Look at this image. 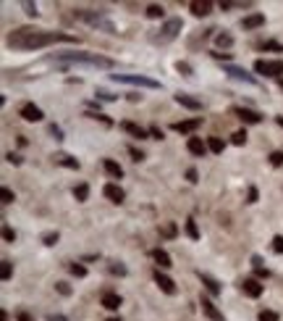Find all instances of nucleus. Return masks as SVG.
Segmentation results:
<instances>
[{"label":"nucleus","mask_w":283,"mask_h":321,"mask_svg":"<svg viewBox=\"0 0 283 321\" xmlns=\"http://www.w3.org/2000/svg\"><path fill=\"white\" fill-rule=\"evenodd\" d=\"M55 42H76V37L63 35V32H45V29H31V26H21L13 29L8 35V45L16 50H40L47 48V45Z\"/></svg>","instance_id":"1"},{"label":"nucleus","mask_w":283,"mask_h":321,"mask_svg":"<svg viewBox=\"0 0 283 321\" xmlns=\"http://www.w3.org/2000/svg\"><path fill=\"white\" fill-rule=\"evenodd\" d=\"M58 61L63 64H82V66H92V69H113L116 64L105 55H97V53H63Z\"/></svg>","instance_id":"2"},{"label":"nucleus","mask_w":283,"mask_h":321,"mask_svg":"<svg viewBox=\"0 0 283 321\" xmlns=\"http://www.w3.org/2000/svg\"><path fill=\"white\" fill-rule=\"evenodd\" d=\"M74 16L76 19H82V21H87L89 26H97V29H102V32H116V26H113V21H108L100 11H74Z\"/></svg>","instance_id":"3"},{"label":"nucleus","mask_w":283,"mask_h":321,"mask_svg":"<svg viewBox=\"0 0 283 321\" xmlns=\"http://www.w3.org/2000/svg\"><path fill=\"white\" fill-rule=\"evenodd\" d=\"M181 26H184V21L181 19H168L163 26H160V32L157 35H152V42H170V40H176L179 37V32H181Z\"/></svg>","instance_id":"4"},{"label":"nucleus","mask_w":283,"mask_h":321,"mask_svg":"<svg viewBox=\"0 0 283 321\" xmlns=\"http://www.w3.org/2000/svg\"><path fill=\"white\" fill-rule=\"evenodd\" d=\"M113 82H126V84H136V87L160 90V82H157V79H150V76H139V74H113Z\"/></svg>","instance_id":"5"},{"label":"nucleus","mask_w":283,"mask_h":321,"mask_svg":"<svg viewBox=\"0 0 283 321\" xmlns=\"http://www.w3.org/2000/svg\"><path fill=\"white\" fill-rule=\"evenodd\" d=\"M255 71L257 74H265V76H280L283 74V61L278 58V61H265V58H260V61H255Z\"/></svg>","instance_id":"6"},{"label":"nucleus","mask_w":283,"mask_h":321,"mask_svg":"<svg viewBox=\"0 0 283 321\" xmlns=\"http://www.w3.org/2000/svg\"><path fill=\"white\" fill-rule=\"evenodd\" d=\"M199 305H202V313L207 316L210 321H226L223 311H220V308H218V305H215L210 298H204V295H202V298H199Z\"/></svg>","instance_id":"7"},{"label":"nucleus","mask_w":283,"mask_h":321,"mask_svg":"<svg viewBox=\"0 0 283 321\" xmlns=\"http://www.w3.org/2000/svg\"><path fill=\"white\" fill-rule=\"evenodd\" d=\"M152 277H155V284L160 287L165 295H176V282H173V279L168 277V274H163L160 269H155V274H152Z\"/></svg>","instance_id":"8"},{"label":"nucleus","mask_w":283,"mask_h":321,"mask_svg":"<svg viewBox=\"0 0 283 321\" xmlns=\"http://www.w3.org/2000/svg\"><path fill=\"white\" fill-rule=\"evenodd\" d=\"M202 127V116H197V119H189V121H176L173 124V129H176L179 134H189V137H194V132Z\"/></svg>","instance_id":"9"},{"label":"nucleus","mask_w":283,"mask_h":321,"mask_svg":"<svg viewBox=\"0 0 283 321\" xmlns=\"http://www.w3.org/2000/svg\"><path fill=\"white\" fill-rule=\"evenodd\" d=\"M19 116H21L24 121H42V119H45L42 108H40V105H34V103H24L21 108H19Z\"/></svg>","instance_id":"10"},{"label":"nucleus","mask_w":283,"mask_h":321,"mask_svg":"<svg viewBox=\"0 0 283 321\" xmlns=\"http://www.w3.org/2000/svg\"><path fill=\"white\" fill-rule=\"evenodd\" d=\"M239 287H241V293H244L246 298H260V295H262V289H265V284H260V279H252V277L244 279Z\"/></svg>","instance_id":"11"},{"label":"nucleus","mask_w":283,"mask_h":321,"mask_svg":"<svg viewBox=\"0 0 283 321\" xmlns=\"http://www.w3.org/2000/svg\"><path fill=\"white\" fill-rule=\"evenodd\" d=\"M121 295L118 293H110V289H105V293L100 295V305H102V308H108V311H118L121 308Z\"/></svg>","instance_id":"12"},{"label":"nucleus","mask_w":283,"mask_h":321,"mask_svg":"<svg viewBox=\"0 0 283 321\" xmlns=\"http://www.w3.org/2000/svg\"><path fill=\"white\" fill-rule=\"evenodd\" d=\"M102 195L108 197L110 203H123V197H126L123 187H118L116 182H110V185H105V187H102Z\"/></svg>","instance_id":"13"},{"label":"nucleus","mask_w":283,"mask_h":321,"mask_svg":"<svg viewBox=\"0 0 283 321\" xmlns=\"http://www.w3.org/2000/svg\"><path fill=\"white\" fill-rule=\"evenodd\" d=\"M121 129L126 134L136 137V140H147V137H150V129H142L139 124H134V121H121Z\"/></svg>","instance_id":"14"},{"label":"nucleus","mask_w":283,"mask_h":321,"mask_svg":"<svg viewBox=\"0 0 283 321\" xmlns=\"http://www.w3.org/2000/svg\"><path fill=\"white\" fill-rule=\"evenodd\" d=\"M231 113H233V116H239L241 121H246V124H260V121H262V116H260L257 111H249V108H239V105H236V108H231Z\"/></svg>","instance_id":"15"},{"label":"nucleus","mask_w":283,"mask_h":321,"mask_svg":"<svg viewBox=\"0 0 283 321\" xmlns=\"http://www.w3.org/2000/svg\"><path fill=\"white\" fill-rule=\"evenodd\" d=\"M197 277L202 279L204 289H207L210 295H220V289H223V287H220V282H218L215 277H210V274H204V271H197Z\"/></svg>","instance_id":"16"},{"label":"nucleus","mask_w":283,"mask_h":321,"mask_svg":"<svg viewBox=\"0 0 283 321\" xmlns=\"http://www.w3.org/2000/svg\"><path fill=\"white\" fill-rule=\"evenodd\" d=\"M223 71L228 74V76H233V79H241V82H246V84H255L257 79H255V76H252V74H246L244 69H239V66H223Z\"/></svg>","instance_id":"17"},{"label":"nucleus","mask_w":283,"mask_h":321,"mask_svg":"<svg viewBox=\"0 0 283 321\" xmlns=\"http://www.w3.org/2000/svg\"><path fill=\"white\" fill-rule=\"evenodd\" d=\"M173 100H176L179 105H184V108H189V111H199L202 108V103L197 98H192V95H186V93H176Z\"/></svg>","instance_id":"18"},{"label":"nucleus","mask_w":283,"mask_h":321,"mask_svg":"<svg viewBox=\"0 0 283 321\" xmlns=\"http://www.w3.org/2000/svg\"><path fill=\"white\" fill-rule=\"evenodd\" d=\"M186 150L192 153V156H197V158H202L204 153H207V142H202L199 137H189L186 140Z\"/></svg>","instance_id":"19"},{"label":"nucleus","mask_w":283,"mask_h":321,"mask_svg":"<svg viewBox=\"0 0 283 321\" xmlns=\"http://www.w3.org/2000/svg\"><path fill=\"white\" fill-rule=\"evenodd\" d=\"M189 8H192L194 16H207V13L213 11V3H210V0H192Z\"/></svg>","instance_id":"20"},{"label":"nucleus","mask_w":283,"mask_h":321,"mask_svg":"<svg viewBox=\"0 0 283 321\" xmlns=\"http://www.w3.org/2000/svg\"><path fill=\"white\" fill-rule=\"evenodd\" d=\"M152 261L157 264V269H170V266H173L170 255H168L163 248H155V250H152Z\"/></svg>","instance_id":"21"},{"label":"nucleus","mask_w":283,"mask_h":321,"mask_svg":"<svg viewBox=\"0 0 283 321\" xmlns=\"http://www.w3.org/2000/svg\"><path fill=\"white\" fill-rule=\"evenodd\" d=\"M53 161H55V163H60V166H66V169H71V171H79V166H82L76 158L66 156V153H58V156H53Z\"/></svg>","instance_id":"22"},{"label":"nucleus","mask_w":283,"mask_h":321,"mask_svg":"<svg viewBox=\"0 0 283 321\" xmlns=\"http://www.w3.org/2000/svg\"><path fill=\"white\" fill-rule=\"evenodd\" d=\"M102 169H105V174H108L110 179H121V177H123V169H121L116 161H110V158L102 161Z\"/></svg>","instance_id":"23"},{"label":"nucleus","mask_w":283,"mask_h":321,"mask_svg":"<svg viewBox=\"0 0 283 321\" xmlns=\"http://www.w3.org/2000/svg\"><path fill=\"white\" fill-rule=\"evenodd\" d=\"M241 26L244 29H260V26H265V16L262 13H249V16L241 21Z\"/></svg>","instance_id":"24"},{"label":"nucleus","mask_w":283,"mask_h":321,"mask_svg":"<svg viewBox=\"0 0 283 321\" xmlns=\"http://www.w3.org/2000/svg\"><path fill=\"white\" fill-rule=\"evenodd\" d=\"M160 235L165 237V240H173L179 235V226H176V221H165L163 226H160Z\"/></svg>","instance_id":"25"},{"label":"nucleus","mask_w":283,"mask_h":321,"mask_svg":"<svg viewBox=\"0 0 283 321\" xmlns=\"http://www.w3.org/2000/svg\"><path fill=\"white\" fill-rule=\"evenodd\" d=\"M74 197H76L79 203H84L87 197H89V185H84V182H82V185H76L74 187Z\"/></svg>","instance_id":"26"},{"label":"nucleus","mask_w":283,"mask_h":321,"mask_svg":"<svg viewBox=\"0 0 283 321\" xmlns=\"http://www.w3.org/2000/svg\"><path fill=\"white\" fill-rule=\"evenodd\" d=\"M207 150L210 153H223L226 150V142L220 140V137H210V140H207Z\"/></svg>","instance_id":"27"},{"label":"nucleus","mask_w":283,"mask_h":321,"mask_svg":"<svg viewBox=\"0 0 283 321\" xmlns=\"http://www.w3.org/2000/svg\"><path fill=\"white\" fill-rule=\"evenodd\" d=\"M163 16H165V8L163 6H157V3L147 6V19H163Z\"/></svg>","instance_id":"28"},{"label":"nucleus","mask_w":283,"mask_h":321,"mask_svg":"<svg viewBox=\"0 0 283 321\" xmlns=\"http://www.w3.org/2000/svg\"><path fill=\"white\" fill-rule=\"evenodd\" d=\"M11 277H13V266H11V261H0V279L8 282Z\"/></svg>","instance_id":"29"},{"label":"nucleus","mask_w":283,"mask_h":321,"mask_svg":"<svg viewBox=\"0 0 283 321\" xmlns=\"http://www.w3.org/2000/svg\"><path fill=\"white\" fill-rule=\"evenodd\" d=\"M186 235H189V240H199V229H197L194 219H186Z\"/></svg>","instance_id":"30"},{"label":"nucleus","mask_w":283,"mask_h":321,"mask_svg":"<svg viewBox=\"0 0 283 321\" xmlns=\"http://www.w3.org/2000/svg\"><path fill=\"white\" fill-rule=\"evenodd\" d=\"M215 42H218V48H231V45H233V37L220 32V35H215Z\"/></svg>","instance_id":"31"},{"label":"nucleus","mask_w":283,"mask_h":321,"mask_svg":"<svg viewBox=\"0 0 283 321\" xmlns=\"http://www.w3.org/2000/svg\"><path fill=\"white\" fill-rule=\"evenodd\" d=\"M58 240H60V235H58V232H45V235H42V242H45L47 248H53Z\"/></svg>","instance_id":"32"},{"label":"nucleus","mask_w":283,"mask_h":321,"mask_svg":"<svg viewBox=\"0 0 283 321\" xmlns=\"http://www.w3.org/2000/svg\"><path fill=\"white\" fill-rule=\"evenodd\" d=\"M176 71H179L181 76H192V74H194V69L189 66L186 61H179V64H176Z\"/></svg>","instance_id":"33"},{"label":"nucleus","mask_w":283,"mask_h":321,"mask_svg":"<svg viewBox=\"0 0 283 321\" xmlns=\"http://www.w3.org/2000/svg\"><path fill=\"white\" fill-rule=\"evenodd\" d=\"M231 142H233V145H244V142H246V132H244V129H239V132H233V137H231Z\"/></svg>","instance_id":"34"},{"label":"nucleus","mask_w":283,"mask_h":321,"mask_svg":"<svg viewBox=\"0 0 283 321\" xmlns=\"http://www.w3.org/2000/svg\"><path fill=\"white\" fill-rule=\"evenodd\" d=\"M68 269H71V274H74V277H79V279H82V277H87V269H84L82 264H71Z\"/></svg>","instance_id":"35"},{"label":"nucleus","mask_w":283,"mask_h":321,"mask_svg":"<svg viewBox=\"0 0 283 321\" xmlns=\"http://www.w3.org/2000/svg\"><path fill=\"white\" fill-rule=\"evenodd\" d=\"M273 250H275L278 255H283V235H275V237H273Z\"/></svg>","instance_id":"36"},{"label":"nucleus","mask_w":283,"mask_h":321,"mask_svg":"<svg viewBox=\"0 0 283 321\" xmlns=\"http://www.w3.org/2000/svg\"><path fill=\"white\" fill-rule=\"evenodd\" d=\"M257 200H260L257 187H249V190H246V203H257Z\"/></svg>","instance_id":"37"},{"label":"nucleus","mask_w":283,"mask_h":321,"mask_svg":"<svg viewBox=\"0 0 283 321\" xmlns=\"http://www.w3.org/2000/svg\"><path fill=\"white\" fill-rule=\"evenodd\" d=\"M270 163H273V166H283V150L270 153Z\"/></svg>","instance_id":"38"},{"label":"nucleus","mask_w":283,"mask_h":321,"mask_svg":"<svg viewBox=\"0 0 283 321\" xmlns=\"http://www.w3.org/2000/svg\"><path fill=\"white\" fill-rule=\"evenodd\" d=\"M129 156H131L134 161H145V153H142L139 148H134V145H129Z\"/></svg>","instance_id":"39"},{"label":"nucleus","mask_w":283,"mask_h":321,"mask_svg":"<svg viewBox=\"0 0 283 321\" xmlns=\"http://www.w3.org/2000/svg\"><path fill=\"white\" fill-rule=\"evenodd\" d=\"M260 321H278L275 311H260Z\"/></svg>","instance_id":"40"},{"label":"nucleus","mask_w":283,"mask_h":321,"mask_svg":"<svg viewBox=\"0 0 283 321\" xmlns=\"http://www.w3.org/2000/svg\"><path fill=\"white\" fill-rule=\"evenodd\" d=\"M110 274H118V277H126V266H123V264H110Z\"/></svg>","instance_id":"41"},{"label":"nucleus","mask_w":283,"mask_h":321,"mask_svg":"<svg viewBox=\"0 0 283 321\" xmlns=\"http://www.w3.org/2000/svg\"><path fill=\"white\" fill-rule=\"evenodd\" d=\"M150 137H152V140H163L165 132H163L160 127H150Z\"/></svg>","instance_id":"42"},{"label":"nucleus","mask_w":283,"mask_h":321,"mask_svg":"<svg viewBox=\"0 0 283 321\" xmlns=\"http://www.w3.org/2000/svg\"><path fill=\"white\" fill-rule=\"evenodd\" d=\"M3 240H6V242H13V240H16V232H13V229H11L8 224L3 226Z\"/></svg>","instance_id":"43"},{"label":"nucleus","mask_w":283,"mask_h":321,"mask_svg":"<svg viewBox=\"0 0 283 321\" xmlns=\"http://www.w3.org/2000/svg\"><path fill=\"white\" fill-rule=\"evenodd\" d=\"M0 197H3V203H13V200H16V197H13V192H11L8 187H3V190H0Z\"/></svg>","instance_id":"44"},{"label":"nucleus","mask_w":283,"mask_h":321,"mask_svg":"<svg viewBox=\"0 0 283 321\" xmlns=\"http://www.w3.org/2000/svg\"><path fill=\"white\" fill-rule=\"evenodd\" d=\"M260 48H262V50H278V53H280L283 45H280V42H265V45H260Z\"/></svg>","instance_id":"45"},{"label":"nucleus","mask_w":283,"mask_h":321,"mask_svg":"<svg viewBox=\"0 0 283 321\" xmlns=\"http://www.w3.org/2000/svg\"><path fill=\"white\" fill-rule=\"evenodd\" d=\"M186 182H192V185H197V182H199V174H197V169H186Z\"/></svg>","instance_id":"46"},{"label":"nucleus","mask_w":283,"mask_h":321,"mask_svg":"<svg viewBox=\"0 0 283 321\" xmlns=\"http://www.w3.org/2000/svg\"><path fill=\"white\" fill-rule=\"evenodd\" d=\"M55 289H58L60 295H71V287H68L66 282H55Z\"/></svg>","instance_id":"47"},{"label":"nucleus","mask_w":283,"mask_h":321,"mask_svg":"<svg viewBox=\"0 0 283 321\" xmlns=\"http://www.w3.org/2000/svg\"><path fill=\"white\" fill-rule=\"evenodd\" d=\"M16 321H34V316H31L29 311H19L16 313Z\"/></svg>","instance_id":"48"},{"label":"nucleus","mask_w":283,"mask_h":321,"mask_svg":"<svg viewBox=\"0 0 283 321\" xmlns=\"http://www.w3.org/2000/svg\"><path fill=\"white\" fill-rule=\"evenodd\" d=\"M24 11L29 16H37V3H24Z\"/></svg>","instance_id":"49"},{"label":"nucleus","mask_w":283,"mask_h":321,"mask_svg":"<svg viewBox=\"0 0 283 321\" xmlns=\"http://www.w3.org/2000/svg\"><path fill=\"white\" fill-rule=\"evenodd\" d=\"M267 277H270L267 269H255V279H267Z\"/></svg>","instance_id":"50"},{"label":"nucleus","mask_w":283,"mask_h":321,"mask_svg":"<svg viewBox=\"0 0 283 321\" xmlns=\"http://www.w3.org/2000/svg\"><path fill=\"white\" fill-rule=\"evenodd\" d=\"M6 161H8V163H13V166H19V163H21V156H16V153H8Z\"/></svg>","instance_id":"51"},{"label":"nucleus","mask_w":283,"mask_h":321,"mask_svg":"<svg viewBox=\"0 0 283 321\" xmlns=\"http://www.w3.org/2000/svg\"><path fill=\"white\" fill-rule=\"evenodd\" d=\"M50 134L55 137V140H63V129H60V127H55V124L50 127Z\"/></svg>","instance_id":"52"},{"label":"nucleus","mask_w":283,"mask_h":321,"mask_svg":"<svg viewBox=\"0 0 283 321\" xmlns=\"http://www.w3.org/2000/svg\"><path fill=\"white\" fill-rule=\"evenodd\" d=\"M97 98H100V100H116V95L105 93V90H97Z\"/></svg>","instance_id":"53"},{"label":"nucleus","mask_w":283,"mask_h":321,"mask_svg":"<svg viewBox=\"0 0 283 321\" xmlns=\"http://www.w3.org/2000/svg\"><path fill=\"white\" fill-rule=\"evenodd\" d=\"M47 321H66V316H60V313H50V316H47Z\"/></svg>","instance_id":"54"},{"label":"nucleus","mask_w":283,"mask_h":321,"mask_svg":"<svg viewBox=\"0 0 283 321\" xmlns=\"http://www.w3.org/2000/svg\"><path fill=\"white\" fill-rule=\"evenodd\" d=\"M213 55H215L218 61H228V58H231V53H213Z\"/></svg>","instance_id":"55"},{"label":"nucleus","mask_w":283,"mask_h":321,"mask_svg":"<svg viewBox=\"0 0 283 321\" xmlns=\"http://www.w3.org/2000/svg\"><path fill=\"white\" fill-rule=\"evenodd\" d=\"M0 321H11V316H8V311H3V313H0Z\"/></svg>","instance_id":"56"},{"label":"nucleus","mask_w":283,"mask_h":321,"mask_svg":"<svg viewBox=\"0 0 283 321\" xmlns=\"http://www.w3.org/2000/svg\"><path fill=\"white\" fill-rule=\"evenodd\" d=\"M275 121H278V127L283 129V116H275Z\"/></svg>","instance_id":"57"},{"label":"nucleus","mask_w":283,"mask_h":321,"mask_svg":"<svg viewBox=\"0 0 283 321\" xmlns=\"http://www.w3.org/2000/svg\"><path fill=\"white\" fill-rule=\"evenodd\" d=\"M108 321H121V318H108Z\"/></svg>","instance_id":"58"},{"label":"nucleus","mask_w":283,"mask_h":321,"mask_svg":"<svg viewBox=\"0 0 283 321\" xmlns=\"http://www.w3.org/2000/svg\"><path fill=\"white\" fill-rule=\"evenodd\" d=\"M280 90H283V79H280Z\"/></svg>","instance_id":"59"}]
</instances>
